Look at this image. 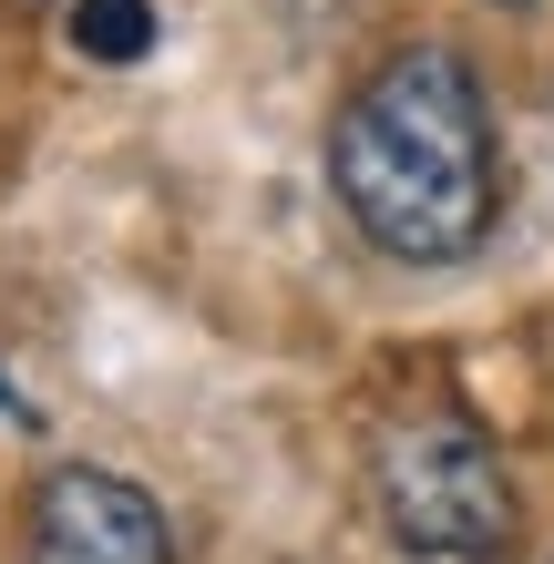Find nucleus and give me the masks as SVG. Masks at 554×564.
<instances>
[{"label":"nucleus","mask_w":554,"mask_h":564,"mask_svg":"<svg viewBox=\"0 0 554 564\" xmlns=\"http://www.w3.org/2000/svg\"><path fill=\"white\" fill-rule=\"evenodd\" d=\"M380 523L401 554L432 564H503L513 534H524V492H513L493 431L463 411H421L380 442Z\"/></svg>","instance_id":"2"},{"label":"nucleus","mask_w":554,"mask_h":564,"mask_svg":"<svg viewBox=\"0 0 554 564\" xmlns=\"http://www.w3.org/2000/svg\"><path fill=\"white\" fill-rule=\"evenodd\" d=\"M0 411H11V421H21V390H11V380H0Z\"/></svg>","instance_id":"5"},{"label":"nucleus","mask_w":554,"mask_h":564,"mask_svg":"<svg viewBox=\"0 0 554 564\" xmlns=\"http://www.w3.org/2000/svg\"><path fill=\"white\" fill-rule=\"evenodd\" d=\"M31 564H175V523L144 482L62 462L31 492Z\"/></svg>","instance_id":"3"},{"label":"nucleus","mask_w":554,"mask_h":564,"mask_svg":"<svg viewBox=\"0 0 554 564\" xmlns=\"http://www.w3.org/2000/svg\"><path fill=\"white\" fill-rule=\"evenodd\" d=\"M83 62H144L154 52V0H73Z\"/></svg>","instance_id":"4"},{"label":"nucleus","mask_w":554,"mask_h":564,"mask_svg":"<svg viewBox=\"0 0 554 564\" xmlns=\"http://www.w3.org/2000/svg\"><path fill=\"white\" fill-rule=\"evenodd\" d=\"M329 185L349 226L401 268H463L493 237L503 144L482 73L452 42H401L329 123Z\"/></svg>","instance_id":"1"}]
</instances>
